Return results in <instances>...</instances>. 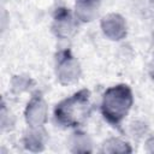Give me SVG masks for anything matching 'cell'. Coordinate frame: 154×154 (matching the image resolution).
<instances>
[{
  "instance_id": "8",
  "label": "cell",
  "mask_w": 154,
  "mask_h": 154,
  "mask_svg": "<svg viewBox=\"0 0 154 154\" xmlns=\"http://www.w3.org/2000/svg\"><path fill=\"white\" fill-rule=\"evenodd\" d=\"M97 0H77L76 17L82 22H90L97 14Z\"/></svg>"
},
{
  "instance_id": "1",
  "label": "cell",
  "mask_w": 154,
  "mask_h": 154,
  "mask_svg": "<svg viewBox=\"0 0 154 154\" xmlns=\"http://www.w3.org/2000/svg\"><path fill=\"white\" fill-rule=\"evenodd\" d=\"M90 113V93L81 89L70 97L60 101L54 109L55 122L65 128L79 125Z\"/></svg>"
},
{
  "instance_id": "11",
  "label": "cell",
  "mask_w": 154,
  "mask_h": 154,
  "mask_svg": "<svg viewBox=\"0 0 154 154\" xmlns=\"http://www.w3.org/2000/svg\"><path fill=\"white\" fill-rule=\"evenodd\" d=\"M29 83H30V79H28L23 76H16L12 81V88L14 90H19V91L25 90L26 87L29 85Z\"/></svg>"
},
{
  "instance_id": "4",
  "label": "cell",
  "mask_w": 154,
  "mask_h": 154,
  "mask_svg": "<svg viewBox=\"0 0 154 154\" xmlns=\"http://www.w3.org/2000/svg\"><path fill=\"white\" fill-rule=\"evenodd\" d=\"M48 108L42 96L35 95L28 102L24 116L29 126L31 128H41L47 122Z\"/></svg>"
},
{
  "instance_id": "7",
  "label": "cell",
  "mask_w": 154,
  "mask_h": 154,
  "mask_svg": "<svg viewBox=\"0 0 154 154\" xmlns=\"http://www.w3.org/2000/svg\"><path fill=\"white\" fill-rule=\"evenodd\" d=\"M24 147L30 152H41L45 148L46 134L41 128H31L25 132L23 138Z\"/></svg>"
},
{
  "instance_id": "6",
  "label": "cell",
  "mask_w": 154,
  "mask_h": 154,
  "mask_svg": "<svg viewBox=\"0 0 154 154\" xmlns=\"http://www.w3.org/2000/svg\"><path fill=\"white\" fill-rule=\"evenodd\" d=\"M75 30V22L66 8H59L55 12L53 31L59 37H69Z\"/></svg>"
},
{
  "instance_id": "3",
  "label": "cell",
  "mask_w": 154,
  "mask_h": 154,
  "mask_svg": "<svg viewBox=\"0 0 154 154\" xmlns=\"http://www.w3.org/2000/svg\"><path fill=\"white\" fill-rule=\"evenodd\" d=\"M81 75V66L69 51H63L57 55V76L60 83H75Z\"/></svg>"
},
{
  "instance_id": "9",
  "label": "cell",
  "mask_w": 154,
  "mask_h": 154,
  "mask_svg": "<svg viewBox=\"0 0 154 154\" xmlns=\"http://www.w3.org/2000/svg\"><path fill=\"white\" fill-rule=\"evenodd\" d=\"M71 147L72 152H82V153H89L91 152V142L89 137L83 132H76L73 134L71 138Z\"/></svg>"
},
{
  "instance_id": "2",
  "label": "cell",
  "mask_w": 154,
  "mask_h": 154,
  "mask_svg": "<svg viewBox=\"0 0 154 154\" xmlns=\"http://www.w3.org/2000/svg\"><path fill=\"white\" fill-rule=\"evenodd\" d=\"M132 102V91L129 85L117 84L105 91L101 102V112L108 123L119 125L129 113Z\"/></svg>"
},
{
  "instance_id": "12",
  "label": "cell",
  "mask_w": 154,
  "mask_h": 154,
  "mask_svg": "<svg viewBox=\"0 0 154 154\" xmlns=\"http://www.w3.org/2000/svg\"><path fill=\"white\" fill-rule=\"evenodd\" d=\"M147 149L152 153H154V137H152L150 140L147 141Z\"/></svg>"
},
{
  "instance_id": "5",
  "label": "cell",
  "mask_w": 154,
  "mask_h": 154,
  "mask_svg": "<svg viewBox=\"0 0 154 154\" xmlns=\"http://www.w3.org/2000/svg\"><path fill=\"white\" fill-rule=\"evenodd\" d=\"M101 29L109 40L119 41L126 36L125 19L118 13H109L101 20Z\"/></svg>"
},
{
  "instance_id": "10",
  "label": "cell",
  "mask_w": 154,
  "mask_h": 154,
  "mask_svg": "<svg viewBox=\"0 0 154 154\" xmlns=\"http://www.w3.org/2000/svg\"><path fill=\"white\" fill-rule=\"evenodd\" d=\"M103 153H130L131 147L129 143L119 140V138H109L102 146Z\"/></svg>"
},
{
  "instance_id": "13",
  "label": "cell",
  "mask_w": 154,
  "mask_h": 154,
  "mask_svg": "<svg viewBox=\"0 0 154 154\" xmlns=\"http://www.w3.org/2000/svg\"><path fill=\"white\" fill-rule=\"evenodd\" d=\"M150 76L154 78V60H153V63L150 65Z\"/></svg>"
}]
</instances>
